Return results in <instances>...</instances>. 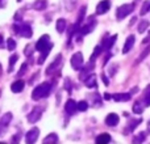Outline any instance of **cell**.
Listing matches in <instances>:
<instances>
[{
  "mask_svg": "<svg viewBox=\"0 0 150 144\" xmlns=\"http://www.w3.org/2000/svg\"><path fill=\"white\" fill-rule=\"evenodd\" d=\"M50 90H52V85L49 82H42L38 87L34 88L33 93H32V98L33 100H41V98H45L50 94Z\"/></svg>",
  "mask_w": 150,
  "mask_h": 144,
  "instance_id": "1",
  "label": "cell"
},
{
  "mask_svg": "<svg viewBox=\"0 0 150 144\" xmlns=\"http://www.w3.org/2000/svg\"><path fill=\"white\" fill-rule=\"evenodd\" d=\"M133 9H134V5L133 4H124V5H121V7H119L116 10L117 20L120 21V20H122V18H125Z\"/></svg>",
  "mask_w": 150,
  "mask_h": 144,
  "instance_id": "2",
  "label": "cell"
},
{
  "mask_svg": "<svg viewBox=\"0 0 150 144\" xmlns=\"http://www.w3.org/2000/svg\"><path fill=\"white\" fill-rule=\"evenodd\" d=\"M13 28H15L16 33H18L21 37H24V38H30L32 33H33L30 25H28V24H24V25H13Z\"/></svg>",
  "mask_w": 150,
  "mask_h": 144,
  "instance_id": "3",
  "label": "cell"
},
{
  "mask_svg": "<svg viewBox=\"0 0 150 144\" xmlns=\"http://www.w3.org/2000/svg\"><path fill=\"white\" fill-rule=\"evenodd\" d=\"M83 66V55L82 52H75V54L71 57V67L74 68L75 71H79Z\"/></svg>",
  "mask_w": 150,
  "mask_h": 144,
  "instance_id": "4",
  "label": "cell"
},
{
  "mask_svg": "<svg viewBox=\"0 0 150 144\" xmlns=\"http://www.w3.org/2000/svg\"><path fill=\"white\" fill-rule=\"evenodd\" d=\"M41 115H42V109L38 108V106H36V108L28 114L29 123H36V122H38L40 118H41Z\"/></svg>",
  "mask_w": 150,
  "mask_h": 144,
  "instance_id": "5",
  "label": "cell"
},
{
  "mask_svg": "<svg viewBox=\"0 0 150 144\" xmlns=\"http://www.w3.org/2000/svg\"><path fill=\"white\" fill-rule=\"evenodd\" d=\"M40 136V130L37 129V127H34V129L29 130L28 132H26V136H25V142L26 143H34L37 139H38Z\"/></svg>",
  "mask_w": 150,
  "mask_h": 144,
  "instance_id": "6",
  "label": "cell"
},
{
  "mask_svg": "<svg viewBox=\"0 0 150 144\" xmlns=\"http://www.w3.org/2000/svg\"><path fill=\"white\" fill-rule=\"evenodd\" d=\"M49 43H50V42H49V36H47V34H45V36H42L41 38L37 41V43H36V50L41 52L42 50L46 49V47L49 46Z\"/></svg>",
  "mask_w": 150,
  "mask_h": 144,
  "instance_id": "7",
  "label": "cell"
},
{
  "mask_svg": "<svg viewBox=\"0 0 150 144\" xmlns=\"http://www.w3.org/2000/svg\"><path fill=\"white\" fill-rule=\"evenodd\" d=\"M109 8H111L109 0H103V1H100L98 4V7H96V13H98V15H104V13H107L109 10Z\"/></svg>",
  "mask_w": 150,
  "mask_h": 144,
  "instance_id": "8",
  "label": "cell"
},
{
  "mask_svg": "<svg viewBox=\"0 0 150 144\" xmlns=\"http://www.w3.org/2000/svg\"><path fill=\"white\" fill-rule=\"evenodd\" d=\"M134 42H136V37H134V36H129V37H128L127 41H125V45H124V49H122V52H124V54L129 52L130 50L133 49V46H134Z\"/></svg>",
  "mask_w": 150,
  "mask_h": 144,
  "instance_id": "9",
  "label": "cell"
},
{
  "mask_svg": "<svg viewBox=\"0 0 150 144\" xmlns=\"http://www.w3.org/2000/svg\"><path fill=\"white\" fill-rule=\"evenodd\" d=\"M119 115L117 114H115V113H111V114H108L107 115V118H105V124L107 126H111V127H113V126H116L117 123H119Z\"/></svg>",
  "mask_w": 150,
  "mask_h": 144,
  "instance_id": "10",
  "label": "cell"
},
{
  "mask_svg": "<svg viewBox=\"0 0 150 144\" xmlns=\"http://www.w3.org/2000/svg\"><path fill=\"white\" fill-rule=\"evenodd\" d=\"M61 62H62V55L59 54V55H58V57H57V58H55V59H54V62H53L52 64H50L49 67H47L46 75H52L53 72H54L55 70H57V67H58V66L61 64Z\"/></svg>",
  "mask_w": 150,
  "mask_h": 144,
  "instance_id": "11",
  "label": "cell"
},
{
  "mask_svg": "<svg viewBox=\"0 0 150 144\" xmlns=\"http://www.w3.org/2000/svg\"><path fill=\"white\" fill-rule=\"evenodd\" d=\"M65 110H66V113L71 115V114H74L78 110V103L74 100H69L65 105Z\"/></svg>",
  "mask_w": 150,
  "mask_h": 144,
  "instance_id": "12",
  "label": "cell"
},
{
  "mask_svg": "<svg viewBox=\"0 0 150 144\" xmlns=\"http://www.w3.org/2000/svg\"><path fill=\"white\" fill-rule=\"evenodd\" d=\"M130 97H132L130 93H116V94L112 96V98L117 102H127V101L130 100Z\"/></svg>",
  "mask_w": 150,
  "mask_h": 144,
  "instance_id": "13",
  "label": "cell"
},
{
  "mask_svg": "<svg viewBox=\"0 0 150 144\" xmlns=\"http://www.w3.org/2000/svg\"><path fill=\"white\" fill-rule=\"evenodd\" d=\"M116 39H117V36L115 34V36H112L111 38H104L103 39V49H105V50H109L112 46H113V43L116 42Z\"/></svg>",
  "mask_w": 150,
  "mask_h": 144,
  "instance_id": "14",
  "label": "cell"
},
{
  "mask_svg": "<svg viewBox=\"0 0 150 144\" xmlns=\"http://www.w3.org/2000/svg\"><path fill=\"white\" fill-rule=\"evenodd\" d=\"M24 87H25V82H24L23 80H17V81H15L11 85V90H12L13 93H18L24 89Z\"/></svg>",
  "mask_w": 150,
  "mask_h": 144,
  "instance_id": "15",
  "label": "cell"
},
{
  "mask_svg": "<svg viewBox=\"0 0 150 144\" xmlns=\"http://www.w3.org/2000/svg\"><path fill=\"white\" fill-rule=\"evenodd\" d=\"M52 47H53V43H49V46H47L46 49H44V50L41 51V57H40V58H38V60H37V63H38V64H42V63L45 62L46 57L49 55L50 50H52Z\"/></svg>",
  "mask_w": 150,
  "mask_h": 144,
  "instance_id": "16",
  "label": "cell"
},
{
  "mask_svg": "<svg viewBox=\"0 0 150 144\" xmlns=\"http://www.w3.org/2000/svg\"><path fill=\"white\" fill-rule=\"evenodd\" d=\"M141 102L144 103V106H150V85H148L144 90V100Z\"/></svg>",
  "mask_w": 150,
  "mask_h": 144,
  "instance_id": "17",
  "label": "cell"
},
{
  "mask_svg": "<svg viewBox=\"0 0 150 144\" xmlns=\"http://www.w3.org/2000/svg\"><path fill=\"white\" fill-rule=\"evenodd\" d=\"M47 7V1L46 0H36L33 4V8L36 10H44Z\"/></svg>",
  "mask_w": 150,
  "mask_h": 144,
  "instance_id": "18",
  "label": "cell"
},
{
  "mask_svg": "<svg viewBox=\"0 0 150 144\" xmlns=\"http://www.w3.org/2000/svg\"><path fill=\"white\" fill-rule=\"evenodd\" d=\"M11 121H12V113H5L4 115L1 117V119H0V124L8 127L11 123Z\"/></svg>",
  "mask_w": 150,
  "mask_h": 144,
  "instance_id": "19",
  "label": "cell"
},
{
  "mask_svg": "<svg viewBox=\"0 0 150 144\" xmlns=\"http://www.w3.org/2000/svg\"><path fill=\"white\" fill-rule=\"evenodd\" d=\"M109 142H111V135L109 134H101L96 138V143H99V144H105Z\"/></svg>",
  "mask_w": 150,
  "mask_h": 144,
  "instance_id": "20",
  "label": "cell"
},
{
  "mask_svg": "<svg viewBox=\"0 0 150 144\" xmlns=\"http://www.w3.org/2000/svg\"><path fill=\"white\" fill-rule=\"evenodd\" d=\"M44 143L45 144H47V143H58V135L54 134V132H52V134H49L44 139Z\"/></svg>",
  "mask_w": 150,
  "mask_h": 144,
  "instance_id": "21",
  "label": "cell"
},
{
  "mask_svg": "<svg viewBox=\"0 0 150 144\" xmlns=\"http://www.w3.org/2000/svg\"><path fill=\"white\" fill-rule=\"evenodd\" d=\"M66 29V20L65 18H59L57 21V31L58 33H63Z\"/></svg>",
  "mask_w": 150,
  "mask_h": 144,
  "instance_id": "22",
  "label": "cell"
},
{
  "mask_svg": "<svg viewBox=\"0 0 150 144\" xmlns=\"http://www.w3.org/2000/svg\"><path fill=\"white\" fill-rule=\"evenodd\" d=\"M86 85H87L88 88H95L96 87V76L95 75H91L90 77L86 79Z\"/></svg>",
  "mask_w": 150,
  "mask_h": 144,
  "instance_id": "23",
  "label": "cell"
},
{
  "mask_svg": "<svg viewBox=\"0 0 150 144\" xmlns=\"http://www.w3.org/2000/svg\"><path fill=\"white\" fill-rule=\"evenodd\" d=\"M133 111H134L136 114H141L144 111V103L141 102V100L134 102V105H133Z\"/></svg>",
  "mask_w": 150,
  "mask_h": 144,
  "instance_id": "24",
  "label": "cell"
},
{
  "mask_svg": "<svg viewBox=\"0 0 150 144\" xmlns=\"http://www.w3.org/2000/svg\"><path fill=\"white\" fill-rule=\"evenodd\" d=\"M149 28V21H146V20H142L140 24H138V28H137V30H138V33H145L146 31V29Z\"/></svg>",
  "mask_w": 150,
  "mask_h": 144,
  "instance_id": "25",
  "label": "cell"
},
{
  "mask_svg": "<svg viewBox=\"0 0 150 144\" xmlns=\"http://www.w3.org/2000/svg\"><path fill=\"white\" fill-rule=\"evenodd\" d=\"M101 51H103V46H101V45H100V46H96L95 50H93V52H92V55H91V60H92V62H95L96 58L101 54Z\"/></svg>",
  "mask_w": 150,
  "mask_h": 144,
  "instance_id": "26",
  "label": "cell"
},
{
  "mask_svg": "<svg viewBox=\"0 0 150 144\" xmlns=\"http://www.w3.org/2000/svg\"><path fill=\"white\" fill-rule=\"evenodd\" d=\"M149 10H150V0H146V1H144L142 7H141V10H140L141 16H145Z\"/></svg>",
  "mask_w": 150,
  "mask_h": 144,
  "instance_id": "27",
  "label": "cell"
},
{
  "mask_svg": "<svg viewBox=\"0 0 150 144\" xmlns=\"http://www.w3.org/2000/svg\"><path fill=\"white\" fill-rule=\"evenodd\" d=\"M16 62H17V55L13 54L12 57L9 58V63H8V72H12L13 71V66H15Z\"/></svg>",
  "mask_w": 150,
  "mask_h": 144,
  "instance_id": "28",
  "label": "cell"
},
{
  "mask_svg": "<svg viewBox=\"0 0 150 144\" xmlns=\"http://www.w3.org/2000/svg\"><path fill=\"white\" fill-rule=\"evenodd\" d=\"M88 109V103L86 102V101H80V102H78V110L79 111H86Z\"/></svg>",
  "mask_w": 150,
  "mask_h": 144,
  "instance_id": "29",
  "label": "cell"
},
{
  "mask_svg": "<svg viewBox=\"0 0 150 144\" xmlns=\"http://www.w3.org/2000/svg\"><path fill=\"white\" fill-rule=\"evenodd\" d=\"M7 47H8V50H15L16 49V41H15V39H13V38H8Z\"/></svg>",
  "mask_w": 150,
  "mask_h": 144,
  "instance_id": "30",
  "label": "cell"
},
{
  "mask_svg": "<svg viewBox=\"0 0 150 144\" xmlns=\"http://www.w3.org/2000/svg\"><path fill=\"white\" fill-rule=\"evenodd\" d=\"M141 122H142V119H134V121H132V122L129 123V129H130V130H134L136 127H137L138 124L141 123Z\"/></svg>",
  "mask_w": 150,
  "mask_h": 144,
  "instance_id": "31",
  "label": "cell"
},
{
  "mask_svg": "<svg viewBox=\"0 0 150 144\" xmlns=\"http://www.w3.org/2000/svg\"><path fill=\"white\" fill-rule=\"evenodd\" d=\"M144 140H145V134H140L138 136H136L134 139H133V142L138 143V142H144Z\"/></svg>",
  "mask_w": 150,
  "mask_h": 144,
  "instance_id": "32",
  "label": "cell"
},
{
  "mask_svg": "<svg viewBox=\"0 0 150 144\" xmlns=\"http://www.w3.org/2000/svg\"><path fill=\"white\" fill-rule=\"evenodd\" d=\"M26 68H28V64H26V63H24V64L21 66V70L18 71V77L23 76V75L25 73V72H26Z\"/></svg>",
  "mask_w": 150,
  "mask_h": 144,
  "instance_id": "33",
  "label": "cell"
},
{
  "mask_svg": "<svg viewBox=\"0 0 150 144\" xmlns=\"http://www.w3.org/2000/svg\"><path fill=\"white\" fill-rule=\"evenodd\" d=\"M65 88L69 90V92H71V82H70V79H66V81H65Z\"/></svg>",
  "mask_w": 150,
  "mask_h": 144,
  "instance_id": "34",
  "label": "cell"
},
{
  "mask_svg": "<svg viewBox=\"0 0 150 144\" xmlns=\"http://www.w3.org/2000/svg\"><path fill=\"white\" fill-rule=\"evenodd\" d=\"M5 130H7V127L3 126V124H0V136H3V135H4Z\"/></svg>",
  "mask_w": 150,
  "mask_h": 144,
  "instance_id": "35",
  "label": "cell"
},
{
  "mask_svg": "<svg viewBox=\"0 0 150 144\" xmlns=\"http://www.w3.org/2000/svg\"><path fill=\"white\" fill-rule=\"evenodd\" d=\"M101 79H103V82H104L105 85H108V84H109V81H108V79H107L105 75H101Z\"/></svg>",
  "mask_w": 150,
  "mask_h": 144,
  "instance_id": "36",
  "label": "cell"
},
{
  "mask_svg": "<svg viewBox=\"0 0 150 144\" xmlns=\"http://www.w3.org/2000/svg\"><path fill=\"white\" fill-rule=\"evenodd\" d=\"M7 4V0H0V8H4Z\"/></svg>",
  "mask_w": 150,
  "mask_h": 144,
  "instance_id": "37",
  "label": "cell"
},
{
  "mask_svg": "<svg viewBox=\"0 0 150 144\" xmlns=\"http://www.w3.org/2000/svg\"><path fill=\"white\" fill-rule=\"evenodd\" d=\"M142 42H144V43H149V42H150V33H149V36H148V37H146V38H145V39H144V41H142Z\"/></svg>",
  "mask_w": 150,
  "mask_h": 144,
  "instance_id": "38",
  "label": "cell"
},
{
  "mask_svg": "<svg viewBox=\"0 0 150 144\" xmlns=\"http://www.w3.org/2000/svg\"><path fill=\"white\" fill-rule=\"evenodd\" d=\"M104 98H105V100H111L112 96L109 94V93H105V94H104Z\"/></svg>",
  "mask_w": 150,
  "mask_h": 144,
  "instance_id": "39",
  "label": "cell"
},
{
  "mask_svg": "<svg viewBox=\"0 0 150 144\" xmlns=\"http://www.w3.org/2000/svg\"><path fill=\"white\" fill-rule=\"evenodd\" d=\"M138 92V88H133L132 92H130V94H133V93H137Z\"/></svg>",
  "mask_w": 150,
  "mask_h": 144,
  "instance_id": "40",
  "label": "cell"
},
{
  "mask_svg": "<svg viewBox=\"0 0 150 144\" xmlns=\"http://www.w3.org/2000/svg\"><path fill=\"white\" fill-rule=\"evenodd\" d=\"M1 45H3V36L0 34V46H1Z\"/></svg>",
  "mask_w": 150,
  "mask_h": 144,
  "instance_id": "41",
  "label": "cell"
},
{
  "mask_svg": "<svg viewBox=\"0 0 150 144\" xmlns=\"http://www.w3.org/2000/svg\"><path fill=\"white\" fill-rule=\"evenodd\" d=\"M148 129H149V131H150V122H149V124H148Z\"/></svg>",
  "mask_w": 150,
  "mask_h": 144,
  "instance_id": "42",
  "label": "cell"
},
{
  "mask_svg": "<svg viewBox=\"0 0 150 144\" xmlns=\"http://www.w3.org/2000/svg\"><path fill=\"white\" fill-rule=\"evenodd\" d=\"M17 1H21V0H17Z\"/></svg>",
  "mask_w": 150,
  "mask_h": 144,
  "instance_id": "43",
  "label": "cell"
}]
</instances>
